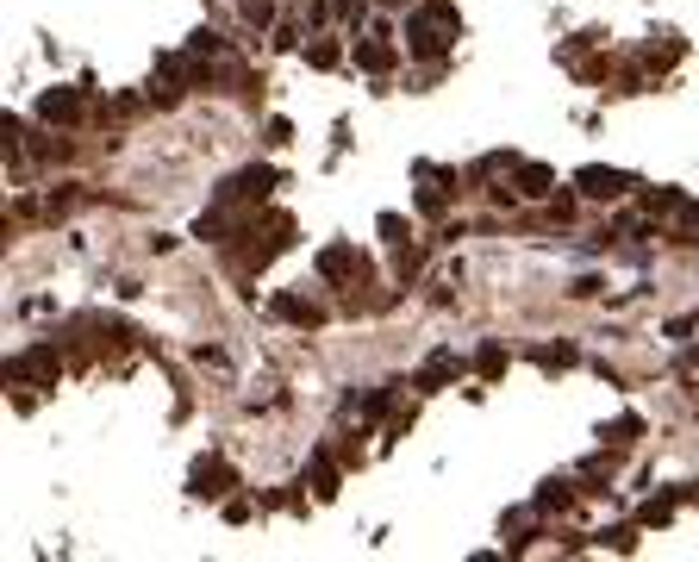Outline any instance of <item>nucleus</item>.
Wrapping results in <instances>:
<instances>
[{
    "label": "nucleus",
    "instance_id": "f257e3e1",
    "mask_svg": "<svg viewBox=\"0 0 699 562\" xmlns=\"http://www.w3.org/2000/svg\"><path fill=\"white\" fill-rule=\"evenodd\" d=\"M456 32H462V26H456V13H450V7H438V0L413 7V20H406V38H413V51H419V57H444V44H450Z\"/></svg>",
    "mask_w": 699,
    "mask_h": 562
},
{
    "label": "nucleus",
    "instance_id": "f03ea898",
    "mask_svg": "<svg viewBox=\"0 0 699 562\" xmlns=\"http://www.w3.org/2000/svg\"><path fill=\"white\" fill-rule=\"evenodd\" d=\"M574 181H581V194H593V200H618V194H631V175H624V169H581Z\"/></svg>",
    "mask_w": 699,
    "mask_h": 562
},
{
    "label": "nucleus",
    "instance_id": "7ed1b4c3",
    "mask_svg": "<svg viewBox=\"0 0 699 562\" xmlns=\"http://www.w3.org/2000/svg\"><path fill=\"white\" fill-rule=\"evenodd\" d=\"M225 487H231V469H225L219 456H200V462H194V494L213 500V494H225Z\"/></svg>",
    "mask_w": 699,
    "mask_h": 562
},
{
    "label": "nucleus",
    "instance_id": "20e7f679",
    "mask_svg": "<svg viewBox=\"0 0 699 562\" xmlns=\"http://www.w3.org/2000/svg\"><path fill=\"white\" fill-rule=\"evenodd\" d=\"M269 181H275V169H244V175H231V181L219 188V200H244V194H269Z\"/></svg>",
    "mask_w": 699,
    "mask_h": 562
},
{
    "label": "nucleus",
    "instance_id": "39448f33",
    "mask_svg": "<svg viewBox=\"0 0 699 562\" xmlns=\"http://www.w3.org/2000/svg\"><path fill=\"white\" fill-rule=\"evenodd\" d=\"M450 375H462V363H456V350H438V357L419 369V388H444Z\"/></svg>",
    "mask_w": 699,
    "mask_h": 562
},
{
    "label": "nucleus",
    "instance_id": "423d86ee",
    "mask_svg": "<svg viewBox=\"0 0 699 562\" xmlns=\"http://www.w3.org/2000/svg\"><path fill=\"white\" fill-rule=\"evenodd\" d=\"M38 113H44V119H63V125H69V119H82V100H76L69 88H57V94H44V100H38Z\"/></svg>",
    "mask_w": 699,
    "mask_h": 562
},
{
    "label": "nucleus",
    "instance_id": "0eeeda50",
    "mask_svg": "<svg viewBox=\"0 0 699 562\" xmlns=\"http://www.w3.org/2000/svg\"><path fill=\"white\" fill-rule=\"evenodd\" d=\"M350 269H363V256L350 250V244H331V250L318 256V275H350Z\"/></svg>",
    "mask_w": 699,
    "mask_h": 562
},
{
    "label": "nucleus",
    "instance_id": "6e6552de",
    "mask_svg": "<svg viewBox=\"0 0 699 562\" xmlns=\"http://www.w3.org/2000/svg\"><path fill=\"white\" fill-rule=\"evenodd\" d=\"M357 63H363V69H394V44H388V38H369V44L357 51Z\"/></svg>",
    "mask_w": 699,
    "mask_h": 562
},
{
    "label": "nucleus",
    "instance_id": "1a4fd4ad",
    "mask_svg": "<svg viewBox=\"0 0 699 562\" xmlns=\"http://www.w3.org/2000/svg\"><path fill=\"white\" fill-rule=\"evenodd\" d=\"M574 494H568V481H543V494H537V512H562Z\"/></svg>",
    "mask_w": 699,
    "mask_h": 562
},
{
    "label": "nucleus",
    "instance_id": "9d476101",
    "mask_svg": "<svg viewBox=\"0 0 699 562\" xmlns=\"http://www.w3.org/2000/svg\"><path fill=\"white\" fill-rule=\"evenodd\" d=\"M518 188H525V194H550V169H543V163H525V169H518Z\"/></svg>",
    "mask_w": 699,
    "mask_h": 562
},
{
    "label": "nucleus",
    "instance_id": "9b49d317",
    "mask_svg": "<svg viewBox=\"0 0 699 562\" xmlns=\"http://www.w3.org/2000/svg\"><path fill=\"white\" fill-rule=\"evenodd\" d=\"M475 369H481L487 381H494V375H506V350H500V344H481V357H475Z\"/></svg>",
    "mask_w": 699,
    "mask_h": 562
},
{
    "label": "nucleus",
    "instance_id": "f8f14e48",
    "mask_svg": "<svg viewBox=\"0 0 699 562\" xmlns=\"http://www.w3.org/2000/svg\"><path fill=\"white\" fill-rule=\"evenodd\" d=\"M568 363H574L568 344H543V350H537V369H568Z\"/></svg>",
    "mask_w": 699,
    "mask_h": 562
},
{
    "label": "nucleus",
    "instance_id": "ddd939ff",
    "mask_svg": "<svg viewBox=\"0 0 699 562\" xmlns=\"http://www.w3.org/2000/svg\"><path fill=\"white\" fill-rule=\"evenodd\" d=\"M312 481H318V500H331V494H337V469H331L325 456H312Z\"/></svg>",
    "mask_w": 699,
    "mask_h": 562
}]
</instances>
